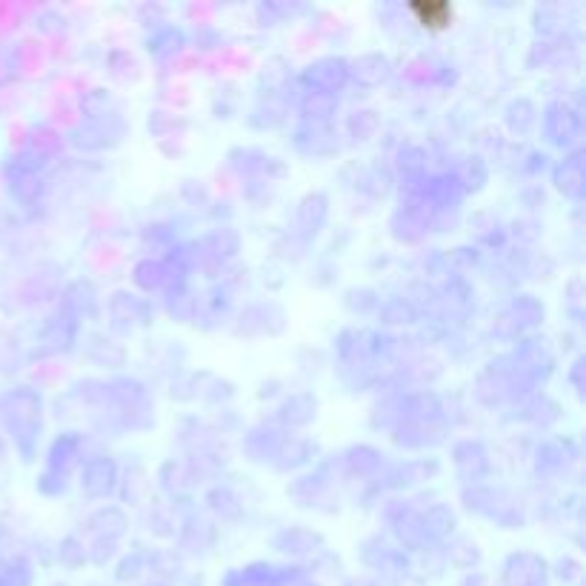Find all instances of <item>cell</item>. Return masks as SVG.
I'll return each mask as SVG.
<instances>
[{"instance_id": "obj_1", "label": "cell", "mask_w": 586, "mask_h": 586, "mask_svg": "<svg viewBox=\"0 0 586 586\" xmlns=\"http://www.w3.org/2000/svg\"><path fill=\"white\" fill-rule=\"evenodd\" d=\"M412 12L421 15V24H424V26H432V29L446 26L449 17H452V12H449L446 4H426V6H424V4H415V6H412Z\"/></svg>"}]
</instances>
